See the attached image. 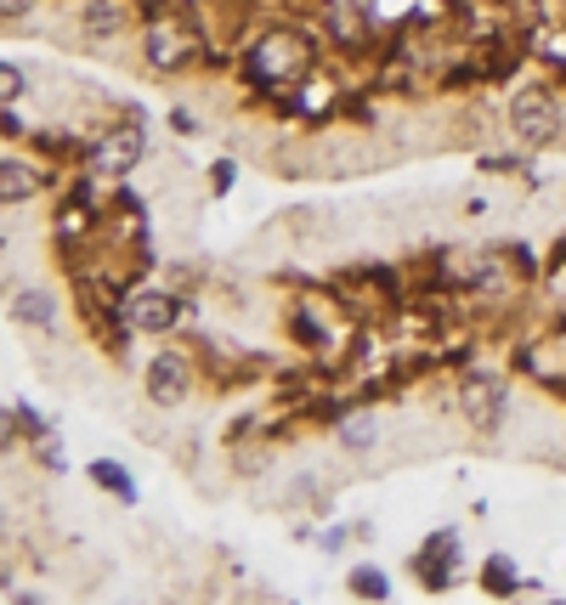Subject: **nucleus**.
Returning a JSON list of instances; mask_svg holds the SVG:
<instances>
[{"instance_id":"obj_6","label":"nucleus","mask_w":566,"mask_h":605,"mask_svg":"<svg viewBox=\"0 0 566 605\" xmlns=\"http://www.w3.org/2000/svg\"><path fill=\"white\" fill-rule=\"evenodd\" d=\"M142 385H148V396L159 402V408H182V402L193 396V362L182 351H159L142 368Z\"/></svg>"},{"instance_id":"obj_21","label":"nucleus","mask_w":566,"mask_h":605,"mask_svg":"<svg viewBox=\"0 0 566 605\" xmlns=\"http://www.w3.org/2000/svg\"><path fill=\"white\" fill-rule=\"evenodd\" d=\"M317 549H323V555H340V549H346V532H340V526H328V532L317 537Z\"/></svg>"},{"instance_id":"obj_11","label":"nucleus","mask_w":566,"mask_h":605,"mask_svg":"<svg viewBox=\"0 0 566 605\" xmlns=\"http://www.w3.org/2000/svg\"><path fill=\"white\" fill-rule=\"evenodd\" d=\"M12 317H18L23 328L51 334V328H57V300H51L46 289H12Z\"/></svg>"},{"instance_id":"obj_4","label":"nucleus","mask_w":566,"mask_h":605,"mask_svg":"<svg viewBox=\"0 0 566 605\" xmlns=\"http://www.w3.org/2000/svg\"><path fill=\"white\" fill-rule=\"evenodd\" d=\"M142 153H148V130H142L137 114H130V119H119V125L103 130V142L91 148V171L108 176V182H125L142 164Z\"/></svg>"},{"instance_id":"obj_10","label":"nucleus","mask_w":566,"mask_h":605,"mask_svg":"<svg viewBox=\"0 0 566 605\" xmlns=\"http://www.w3.org/2000/svg\"><path fill=\"white\" fill-rule=\"evenodd\" d=\"M41 193V164H28V159H18V153H7L0 159V198L18 210L23 198H35Z\"/></svg>"},{"instance_id":"obj_20","label":"nucleus","mask_w":566,"mask_h":605,"mask_svg":"<svg viewBox=\"0 0 566 605\" xmlns=\"http://www.w3.org/2000/svg\"><path fill=\"white\" fill-rule=\"evenodd\" d=\"M28 12H35V0H0V18H7V23H18Z\"/></svg>"},{"instance_id":"obj_2","label":"nucleus","mask_w":566,"mask_h":605,"mask_svg":"<svg viewBox=\"0 0 566 605\" xmlns=\"http://www.w3.org/2000/svg\"><path fill=\"white\" fill-rule=\"evenodd\" d=\"M142 57L159 74H182L205 57V35L193 28V18H148L142 28Z\"/></svg>"},{"instance_id":"obj_22","label":"nucleus","mask_w":566,"mask_h":605,"mask_svg":"<svg viewBox=\"0 0 566 605\" xmlns=\"http://www.w3.org/2000/svg\"><path fill=\"white\" fill-rule=\"evenodd\" d=\"M0 130H7V142L23 137V125H18V108H12V103H7V119H0Z\"/></svg>"},{"instance_id":"obj_9","label":"nucleus","mask_w":566,"mask_h":605,"mask_svg":"<svg viewBox=\"0 0 566 605\" xmlns=\"http://www.w3.org/2000/svg\"><path fill=\"white\" fill-rule=\"evenodd\" d=\"M130 28V0H85L80 7V35L85 40H114Z\"/></svg>"},{"instance_id":"obj_8","label":"nucleus","mask_w":566,"mask_h":605,"mask_svg":"<svg viewBox=\"0 0 566 605\" xmlns=\"http://www.w3.org/2000/svg\"><path fill=\"white\" fill-rule=\"evenodd\" d=\"M459 408H464V419H471L476 430H498V424H505V391H498V380H487V374H464Z\"/></svg>"},{"instance_id":"obj_5","label":"nucleus","mask_w":566,"mask_h":605,"mask_svg":"<svg viewBox=\"0 0 566 605\" xmlns=\"http://www.w3.org/2000/svg\"><path fill=\"white\" fill-rule=\"evenodd\" d=\"M459 566H464V549H459V532L442 526V532H430L419 555H414V578L425 594H448L459 583Z\"/></svg>"},{"instance_id":"obj_19","label":"nucleus","mask_w":566,"mask_h":605,"mask_svg":"<svg viewBox=\"0 0 566 605\" xmlns=\"http://www.w3.org/2000/svg\"><path fill=\"white\" fill-rule=\"evenodd\" d=\"M35 458H41L46 469H57V476H62V469H69V453L57 447V435H46V442H35Z\"/></svg>"},{"instance_id":"obj_1","label":"nucleus","mask_w":566,"mask_h":605,"mask_svg":"<svg viewBox=\"0 0 566 605\" xmlns=\"http://www.w3.org/2000/svg\"><path fill=\"white\" fill-rule=\"evenodd\" d=\"M312 62H317V46L307 28H261V35L244 46V80L255 91H294L312 80Z\"/></svg>"},{"instance_id":"obj_13","label":"nucleus","mask_w":566,"mask_h":605,"mask_svg":"<svg viewBox=\"0 0 566 605\" xmlns=\"http://www.w3.org/2000/svg\"><path fill=\"white\" fill-rule=\"evenodd\" d=\"M85 476H91L96 487H103L108 498H119V503H137V476H130L125 464H114V458H96V464L85 469Z\"/></svg>"},{"instance_id":"obj_14","label":"nucleus","mask_w":566,"mask_h":605,"mask_svg":"<svg viewBox=\"0 0 566 605\" xmlns=\"http://www.w3.org/2000/svg\"><path fill=\"white\" fill-rule=\"evenodd\" d=\"M374 435H380L374 414H357V419H340V447H346V453H369V447H374Z\"/></svg>"},{"instance_id":"obj_3","label":"nucleus","mask_w":566,"mask_h":605,"mask_svg":"<svg viewBox=\"0 0 566 605\" xmlns=\"http://www.w3.org/2000/svg\"><path fill=\"white\" fill-rule=\"evenodd\" d=\"M510 137L521 148H550L561 137V96H555V85H521L510 96Z\"/></svg>"},{"instance_id":"obj_12","label":"nucleus","mask_w":566,"mask_h":605,"mask_svg":"<svg viewBox=\"0 0 566 605\" xmlns=\"http://www.w3.org/2000/svg\"><path fill=\"white\" fill-rule=\"evenodd\" d=\"M476 583H482V594H493V600H510V594H521V566H516L510 555H487L482 571H476Z\"/></svg>"},{"instance_id":"obj_18","label":"nucleus","mask_w":566,"mask_h":605,"mask_svg":"<svg viewBox=\"0 0 566 605\" xmlns=\"http://www.w3.org/2000/svg\"><path fill=\"white\" fill-rule=\"evenodd\" d=\"M232 182H239V164H232V159H216V164H210V193L221 198V193H232Z\"/></svg>"},{"instance_id":"obj_7","label":"nucleus","mask_w":566,"mask_h":605,"mask_svg":"<svg viewBox=\"0 0 566 605\" xmlns=\"http://www.w3.org/2000/svg\"><path fill=\"white\" fill-rule=\"evenodd\" d=\"M176 323H182V300L171 289H142L125 300V328L137 334H171Z\"/></svg>"},{"instance_id":"obj_23","label":"nucleus","mask_w":566,"mask_h":605,"mask_svg":"<svg viewBox=\"0 0 566 605\" xmlns=\"http://www.w3.org/2000/svg\"><path fill=\"white\" fill-rule=\"evenodd\" d=\"M171 125H176V130H182V137H193V130H198V119H193V114H182V108H176V114H171Z\"/></svg>"},{"instance_id":"obj_16","label":"nucleus","mask_w":566,"mask_h":605,"mask_svg":"<svg viewBox=\"0 0 566 605\" xmlns=\"http://www.w3.org/2000/svg\"><path fill=\"white\" fill-rule=\"evenodd\" d=\"M289 334H294V340H301V346H312V351H323L328 346V328L307 312V306H294V317H289Z\"/></svg>"},{"instance_id":"obj_17","label":"nucleus","mask_w":566,"mask_h":605,"mask_svg":"<svg viewBox=\"0 0 566 605\" xmlns=\"http://www.w3.org/2000/svg\"><path fill=\"white\" fill-rule=\"evenodd\" d=\"M28 91V80H23V69H18V62H7V69H0V96H7V103L18 108V96Z\"/></svg>"},{"instance_id":"obj_15","label":"nucleus","mask_w":566,"mask_h":605,"mask_svg":"<svg viewBox=\"0 0 566 605\" xmlns=\"http://www.w3.org/2000/svg\"><path fill=\"white\" fill-rule=\"evenodd\" d=\"M346 589L357 594V600H391V578L380 566H357L351 578H346Z\"/></svg>"}]
</instances>
